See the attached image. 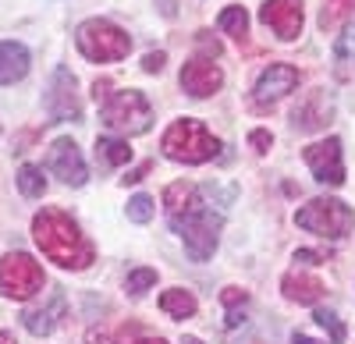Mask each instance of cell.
Wrapping results in <instances>:
<instances>
[{"instance_id":"obj_28","label":"cell","mask_w":355,"mask_h":344,"mask_svg":"<svg viewBox=\"0 0 355 344\" xmlns=\"http://www.w3.org/2000/svg\"><path fill=\"white\" fill-rule=\"evenodd\" d=\"M164 61H167V53H164V50H157V53H146V57H142V71L157 75V71H164Z\"/></svg>"},{"instance_id":"obj_33","label":"cell","mask_w":355,"mask_h":344,"mask_svg":"<svg viewBox=\"0 0 355 344\" xmlns=\"http://www.w3.org/2000/svg\"><path fill=\"white\" fill-rule=\"evenodd\" d=\"M291 344H320V341H313V337H306V334H295Z\"/></svg>"},{"instance_id":"obj_16","label":"cell","mask_w":355,"mask_h":344,"mask_svg":"<svg viewBox=\"0 0 355 344\" xmlns=\"http://www.w3.org/2000/svg\"><path fill=\"white\" fill-rule=\"evenodd\" d=\"M61 316H64V295L53 291V295H50V305H43V309H25V312H21V323H25L28 334L46 337V334H53L57 323H61Z\"/></svg>"},{"instance_id":"obj_12","label":"cell","mask_w":355,"mask_h":344,"mask_svg":"<svg viewBox=\"0 0 355 344\" xmlns=\"http://www.w3.org/2000/svg\"><path fill=\"white\" fill-rule=\"evenodd\" d=\"M46 110H50L53 121H78L82 118V107H78V96H75V75L68 68H57L53 71Z\"/></svg>"},{"instance_id":"obj_7","label":"cell","mask_w":355,"mask_h":344,"mask_svg":"<svg viewBox=\"0 0 355 344\" xmlns=\"http://www.w3.org/2000/svg\"><path fill=\"white\" fill-rule=\"evenodd\" d=\"M174 231L185 238V252L192 263H206L217 248V238H220V217L214 210H196L192 217H185L182 224H174Z\"/></svg>"},{"instance_id":"obj_31","label":"cell","mask_w":355,"mask_h":344,"mask_svg":"<svg viewBox=\"0 0 355 344\" xmlns=\"http://www.w3.org/2000/svg\"><path fill=\"white\" fill-rule=\"evenodd\" d=\"M323 260H327L323 252H309V248H299V252H295V263H323Z\"/></svg>"},{"instance_id":"obj_22","label":"cell","mask_w":355,"mask_h":344,"mask_svg":"<svg viewBox=\"0 0 355 344\" xmlns=\"http://www.w3.org/2000/svg\"><path fill=\"white\" fill-rule=\"evenodd\" d=\"M355 11V0H327L320 11V28H338L341 21H348Z\"/></svg>"},{"instance_id":"obj_11","label":"cell","mask_w":355,"mask_h":344,"mask_svg":"<svg viewBox=\"0 0 355 344\" xmlns=\"http://www.w3.org/2000/svg\"><path fill=\"white\" fill-rule=\"evenodd\" d=\"M220 85H224V71H220V64L210 61V57H192V61L182 68V89L196 100L214 96Z\"/></svg>"},{"instance_id":"obj_30","label":"cell","mask_w":355,"mask_h":344,"mask_svg":"<svg viewBox=\"0 0 355 344\" xmlns=\"http://www.w3.org/2000/svg\"><path fill=\"white\" fill-rule=\"evenodd\" d=\"M245 298H249V295H245L242 288H224V295H220V302H224L227 309H239V305H245Z\"/></svg>"},{"instance_id":"obj_29","label":"cell","mask_w":355,"mask_h":344,"mask_svg":"<svg viewBox=\"0 0 355 344\" xmlns=\"http://www.w3.org/2000/svg\"><path fill=\"white\" fill-rule=\"evenodd\" d=\"M249 142L256 146V153H270V146H274V135H270V132H263V128H256V132L249 135Z\"/></svg>"},{"instance_id":"obj_26","label":"cell","mask_w":355,"mask_h":344,"mask_svg":"<svg viewBox=\"0 0 355 344\" xmlns=\"http://www.w3.org/2000/svg\"><path fill=\"white\" fill-rule=\"evenodd\" d=\"M323 330H331V344H345V327H341V320L334 316L331 309H316V316H313Z\"/></svg>"},{"instance_id":"obj_24","label":"cell","mask_w":355,"mask_h":344,"mask_svg":"<svg viewBox=\"0 0 355 344\" xmlns=\"http://www.w3.org/2000/svg\"><path fill=\"white\" fill-rule=\"evenodd\" d=\"M157 284V270H150V266H139V270H132L128 273V280H125V291L128 295H142V291H150Z\"/></svg>"},{"instance_id":"obj_3","label":"cell","mask_w":355,"mask_h":344,"mask_svg":"<svg viewBox=\"0 0 355 344\" xmlns=\"http://www.w3.org/2000/svg\"><path fill=\"white\" fill-rule=\"evenodd\" d=\"M75 46L82 50V57H89L93 64H110V61H121L132 50V36L125 28H117L107 18H89L78 25L75 33Z\"/></svg>"},{"instance_id":"obj_19","label":"cell","mask_w":355,"mask_h":344,"mask_svg":"<svg viewBox=\"0 0 355 344\" xmlns=\"http://www.w3.org/2000/svg\"><path fill=\"white\" fill-rule=\"evenodd\" d=\"M160 309L167 312V316H174V320H189L196 312V295L185 291V288H171V291L160 295Z\"/></svg>"},{"instance_id":"obj_4","label":"cell","mask_w":355,"mask_h":344,"mask_svg":"<svg viewBox=\"0 0 355 344\" xmlns=\"http://www.w3.org/2000/svg\"><path fill=\"white\" fill-rule=\"evenodd\" d=\"M100 118L114 132L142 135V132H150L153 107L139 89H121V93H107V100L100 103Z\"/></svg>"},{"instance_id":"obj_36","label":"cell","mask_w":355,"mask_h":344,"mask_svg":"<svg viewBox=\"0 0 355 344\" xmlns=\"http://www.w3.org/2000/svg\"><path fill=\"white\" fill-rule=\"evenodd\" d=\"M182 344H202L199 337H182Z\"/></svg>"},{"instance_id":"obj_20","label":"cell","mask_w":355,"mask_h":344,"mask_svg":"<svg viewBox=\"0 0 355 344\" xmlns=\"http://www.w3.org/2000/svg\"><path fill=\"white\" fill-rule=\"evenodd\" d=\"M96 160L103 167H121L132 160V150L125 138H96Z\"/></svg>"},{"instance_id":"obj_14","label":"cell","mask_w":355,"mask_h":344,"mask_svg":"<svg viewBox=\"0 0 355 344\" xmlns=\"http://www.w3.org/2000/svg\"><path fill=\"white\" fill-rule=\"evenodd\" d=\"M331 114H334V107H331L327 93H323V89H313L299 107L291 110V125L299 128V132H320V128L331 125Z\"/></svg>"},{"instance_id":"obj_15","label":"cell","mask_w":355,"mask_h":344,"mask_svg":"<svg viewBox=\"0 0 355 344\" xmlns=\"http://www.w3.org/2000/svg\"><path fill=\"white\" fill-rule=\"evenodd\" d=\"M164 206H167L171 227H174V224H182L185 217H192L196 210H202L199 188H196L192 181H174V185H167V192H164Z\"/></svg>"},{"instance_id":"obj_35","label":"cell","mask_w":355,"mask_h":344,"mask_svg":"<svg viewBox=\"0 0 355 344\" xmlns=\"http://www.w3.org/2000/svg\"><path fill=\"white\" fill-rule=\"evenodd\" d=\"M139 344H167L164 337H146V341H139Z\"/></svg>"},{"instance_id":"obj_10","label":"cell","mask_w":355,"mask_h":344,"mask_svg":"<svg viewBox=\"0 0 355 344\" xmlns=\"http://www.w3.org/2000/svg\"><path fill=\"white\" fill-rule=\"evenodd\" d=\"M259 21L266 28H274V36L284 39V43L288 39H299L302 21H306L302 0H266V4L259 8Z\"/></svg>"},{"instance_id":"obj_34","label":"cell","mask_w":355,"mask_h":344,"mask_svg":"<svg viewBox=\"0 0 355 344\" xmlns=\"http://www.w3.org/2000/svg\"><path fill=\"white\" fill-rule=\"evenodd\" d=\"M0 344H18V341H15L11 330H0Z\"/></svg>"},{"instance_id":"obj_21","label":"cell","mask_w":355,"mask_h":344,"mask_svg":"<svg viewBox=\"0 0 355 344\" xmlns=\"http://www.w3.org/2000/svg\"><path fill=\"white\" fill-rule=\"evenodd\" d=\"M18 192L25 199H40L46 192V178H43V167L36 163H21L18 167Z\"/></svg>"},{"instance_id":"obj_23","label":"cell","mask_w":355,"mask_h":344,"mask_svg":"<svg viewBox=\"0 0 355 344\" xmlns=\"http://www.w3.org/2000/svg\"><path fill=\"white\" fill-rule=\"evenodd\" d=\"M217 25L224 28L227 36L242 39V36L249 33V15H245V8H224V11H220V18H217Z\"/></svg>"},{"instance_id":"obj_17","label":"cell","mask_w":355,"mask_h":344,"mask_svg":"<svg viewBox=\"0 0 355 344\" xmlns=\"http://www.w3.org/2000/svg\"><path fill=\"white\" fill-rule=\"evenodd\" d=\"M28 75V50L15 39L0 43V85H15Z\"/></svg>"},{"instance_id":"obj_8","label":"cell","mask_w":355,"mask_h":344,"mask_svg":"<svg viewBox=\"0 0 355 344\" xmlns=\"http://www.w3.org/2000/svg\"><path fill=\"white\" fill-rule=\"evenodd\" d=\"M306 163L313 170V178L323 185H341L345 181V160H341V138H323L306 146Z\"/></svg>"},{"instance_id":"obj_32","label":"cell","mask_w":355,"mask_h":344,"mask_svg":"<svg viewBox=\"0 0 355 344\" xmlns=\"http://www.w3.org/2000/svg\"><path fill=\"white\" fill-rule=\"evenodd\" d=\"M146 170H150V163H142V167H135V170H128V174L121 178L125 185H135V181H142V174H146Z\"/></svg>"},{"instance_id":"obj_2","label":"cell","mask_w":355,"mask_h":344,"mask_svg":"<svg viewBox=\"0 0 355 344\" xmlns=\"http://www.w3.org/2000/svg\"><path fill=\"white\" fill-rule=\"evenodd\" d=\"M160 150H164V156H171L174 163H206V160L217 156L220 142L206 132L202 121L182 118V121H174V125L164 132Z\"/></svg>"},{"instance_id":"obj_25","label":"cell","mask_w":355,"mask_h":344,"mask_svg":"<svg viewBox=\"0 0 355 344\" xmlns=\"http://www.w3.org/2000/svg\"><path fill=\"white\" fill-rule=\"evenodd\" d=\"M128 220L150 224V220H153V199H150V195H132V199H128Z\"/></svg>"},{"instance_id":"obj_13","label":"cell","mask_w":355,"mask_h":344,"mask_svg":"<svg viewBox=\"0 0 355 344\" xmlns=\"http://www.w3.org/2000/svg\"><path fill=\"white\" fill-rule=\"evenodd\" d=\"M295 85H299V71H295L291 64H270V68H263V75L256 78V107H270L277 103L281 96L295 93Z\"/></svg>"},{"instance_id":"obj_5","label":"cell","mask_w":355,"mask_h":344,"mask_svg":"<svg viewBox=\"0 0 355 344\" xmlns=\"http://www.w3.org/2000/svg\"><path fill=\"white\" fill-rule=\"evenodd\" d=\"M295 224L313 235H323V238H345L355 227V213L341 199H313V203H306L295 213Z\"/></svg>"},{"instance_id":"obj_18","label":"cell","mask_w":355,"mask_h":344,"mask_svg":"<svg viewBox=\"0 0 355 344\" xmlns=\"http://www.w3.org/2000/svg\"><path fill=\"white\" fill-rule=\"evenodd\" d=\"M281 291H284L288 302L313 305V302H320V295H323V284H320L316 277H309V273H288V277L281 280Z\"/></svg>"},{"instance_id":"obj_1","label":"cell","mask_w":355,"mask_h":344,"mask_svg":"<svg viewBox=\"0 0 355 344\" xmlns=\"http://www.w3.org/2000/svg\"><path fill=\"white\" fill-rule=\"evenodd\" d=\"M33 238L40 252L61 270H85L93 263V242L82 235V227L64 210H40L33 217Z\"/></svg>"},{"instance_id":"obj_6","label":"cell","mask_w":355,"mask_h":344,"mask_svg":"<svg viewBox=\"0 0 355 344\" xmlns=\"http://www.w3.org/2000/svg\"><path fill=\"white\" fill-rule=\"evenodd\" d=\"M0 291L15 302H28L43 291V266L28 252H8L0 260Z\"/></svg>"},{"instance_id":"obj_9","label":"cell","mask_w":355,"mask_h":344,"mask_svg":"<svg viewBox=\"0 0 355 344\" xmlns=\"http://www.w3.org/2000/svg\"><path fill=\"white\" fill-rule=\"evenodd\" d=\"M46 170H50L53 178H61L64 185H71V188H82L85 178H89L85 160H82V153H78V146H75L71 138H57L53 146H50V153H46Z\"/></svg>"},{"instance_id":"obj_27","label":"cell","mask_w":355,"mask_h":344,"mask_svg":"<svg viewBox=\"0 0 355 344\" xmlns=\"http://www.w3.org/2000/svg\"><path fill=\"white\" fill-rule=\"evenodd\" d=\"M334 61H338V64H341V61H355V25H348L345 36H338V43H334Z\"/></svg>"}]
</instances>
